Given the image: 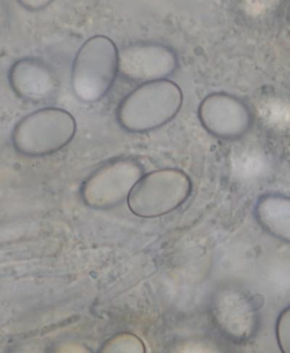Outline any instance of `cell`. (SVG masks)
<instances>
[{"instance_id": "6da1fadb", "label": "cell", "mask_w": 290, "mask_h": 353, "mask_svg": "<svg viewBox=\"0 0 290 353\" xmlns=\"http://www.w3.org/2000/svg\"><path fill=\"white\" fill-rule=\"evenodd\" d=\"M182 103L181 88L175 83L165 79L144 83L122 100L118 121L129 132L153 130L172 121Z\"/></svg>"}, {"instance_id": "7a4b0ae2", "label": "cell", "mask_w": 290, "mask_h": 353, "mask_svg": "<svg viewBox=\"0 0 290 353\" xmlns=\"http://www.w3.org/2000/svg\"><path fill=\"white\" fill-rule=\"evenodd\" d=\"M119 71V51L109 38L97 36L79 50L71 73L72 91L85 102H95L110 91Z\"/></svg>"}, {"instance_id": "3957f363", "label": "cell", "mask_w": 290, "mask_h": 353, "mask_svg": "<svg viewBox=\"0 0 290 353\" xmlns=\"http://www.w3.org/2000/svg\"><path fill=\"white\" fill-rule=\"evenodd\" d=\"M192 181L184 172L173 168L143 174L128 196L134 214L154 218L176 210L190 197Z\"/></svg>"}, {"instance_id": "277c9868", "label": "cell", "mask_w": 290, "mask_h": 353, "mask_svg": "<svg viewBox=\"0 0 290 353\" xmlns=\"http://www.w3.org/2000/svg\"><path fill=\"white\" fill-rule=\"evenodd\" d=\"M76 132L77 123L69 112L46 108L26 116L14 128L12 141L22 154L41 157L64 148Z\"/></svg>"}, {"instance_id": "5b68a950", "label": "cell", "mask_w": 290, "mask_h": 353, "mask_svg": "<svg viewBox=\"0 0 290 353\" xmlns=\"http://www.w3.org/2000/svg\"><path fill=\"white\" fill-rule=\"evenodd\" d=\"M198 116L211 135L226 140L244 136L253 123L249 106L240 99L224 93H214L203 99Z\"/></svg>"}, {"instance_id": "8992f818", "label": "cell", "mask_w": 290, "mask_h": 353, "mask_svg": "<svg viewBox=\"0 0 290 353\" xmlns=\"http://www.w3.org/2000/svg\"><path fill=\"white\" fill-rule=\"evenodd\" d=\"M177 57L160 43H134L119 52V71L129 81L142 83L165 80L175 71Z\"/></svg>"}, {"instance_id": "52a82bcc", "label": "cell", "mask_w": 290, "mask_h": 353, "mask_svg": "<svg viewBox=\"0 0 290 353\" xmlns=\"http://www.w3.org/2000/svg\"><path fill=\"white\" fill-rule=\"evenodd\" d=\"M143 175L142 166L133 159H118L100 168L85 183L86 194L97 201H117L128 196Z\"/></svg>"}, {"instance_id": "ba28073f", "label": "cell", "mask_w": 290, "mask_h": 353, "mask_svg": "<svg viewBox=\"0 0 290 353\" xmlns=\"http://www.w3.org/2000/svg\"><path fill=\"white\" fill-rule=\"evenodd\" d=\"M9 79L12 90L21 98L41 101L57 90L58 79L48 64L35 58H25L10 69Z\"/></svg>"}, {"instance_id": "9c48e42d", "label": "cell", "mask_w": 290, "mask_h": 353, "mask_svg": "<svg viewBox=\"0 0 290 353\" xmlns=\"http://www.w3.org/2000/svg\"><path fill=\"white\" fill-rule=\"evenodd\" d=\"M214 312L222 328L238 339L248 337L255 327V308L240 293H229L218 299Z\"/></svg>"}, {"instance_id": "30bf717a", "label": "cell", "mask_w": 290, "mask_h": 353, "mask_svg": "<svg viewBox=\"0 0 290 353\" xmlns=\"http://www.w3.org/2000/svg\"><path fill=\"white\" fill-rule=\"evenodd\" d=\"M255 218L267 232L282 241L289 242L290 202L282 194L260 197L255 208Z\"/></svg>"}, {"instance_id": "8fae6325", "label": "cell", "mask_w": 290, "mask_h": 353, "mask_svg": "<svg viewBox=\"0 0 290 353\" xmlns=\"http://www.w3.org/2000/svg\"><path fill=\"white\" fill-rule=\"evenodd\" d=\"M278 343L283 352H289V308L280 314L277 325Z\"/></svg>"}, {"instance_id": "7c38bea8", "label": "cell", "mask_w": 290, "mask_h": 353, "mask_svg": "<svg viewBox=\"0 0 290 353\" xmlns=\"http://www.w3.org/2000/svg\"><path fill=\"white\" fill-rule=\"evenodd\" d=\"M21 3L28 9L37 10L46 7L50 3V1H21Z\"/></svg>"}, {"instance_id": "4fadbf2b", "label": "cell", "mask_w": 290, "mask_h": 353, "mask_svg": "<svg viewBox=\"0 0 290 353\" xmlns=\"http://www.w3.org/2000/svg\"><path fill=\"white\" fill-rule=\"evenodd\" d=\"M6 19V11L3 6L0 5V29L3 26Z\"/></svg>"}]
</instances>
